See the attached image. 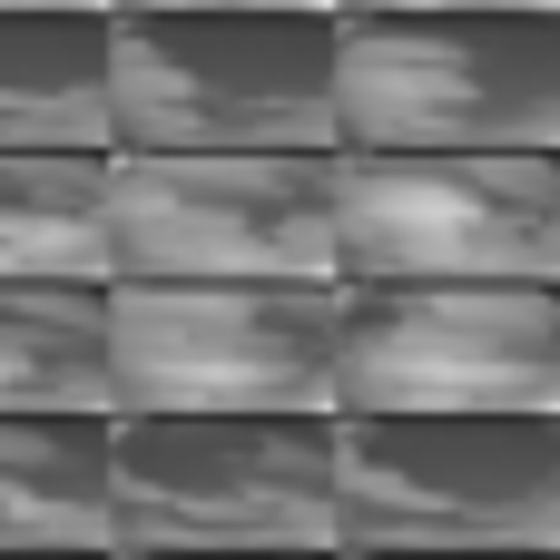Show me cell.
Here are the masks:
<instances>
[{
  "instance_id": "obj_10",
  "label": "cell",
  "mask_w": 560,
  "mask_h": 560,
  "mask_svg": "<svg viewBox=\"0 0 560 560\" xmlns=\"http://www.w3.org/2000/svg\"><path fill=\"white\" fill-rule=\"evenodd\" d=\"M0 551H108V413H0Z\"/></svg>"
},
{
  "instance_id": "obj_13",
  "label": "cell",
  "mask_w": 560,
  "mask_h": 560,
  "mask_svg": "<svg viewBox=\"0 0 560 560\" xmlns=\"http://www.w3.org/2000/svg\"><path fill=\"white\" fill-rule=\"evenodd\" d=\"M335 20H453V10H551V0H325Z\"/></svg>"
},
{
  "instance_id": "obj_11",
  "label": "cell",
  "mask_w": 560,
  "mask_h": 560,
  "mask_svg": "<svg viewBox=\"0 0 560 560\" xmlns=\"http://www.w3.org/2000/svg\"><path fill=\"white\" fill-rule=\"evenodd\" d=\"M0 285H108V158H0Z\"/></svg>"
},
{
  "instance_id": "obj_14",
  "label": "cell",
  "mask_w": 560,
  "mask_h": 560,
  "mask_svg": "<svg viewBox=\"0 0 560 560\" xmlns=\"http://www.w3.org/2000/svg\"><path fill=\"white\" fill-rule=\"evenodd\" d=\"M108 10H325V0H108Z\"/></svg>"
},
{
  "instance_id": "obj_17",
  "label": "cell",
  "mask_w": 560,
  "mask_h": 560,
  "mask_svg": "<svg viewBox=\"0 0 560 560\" xmlns=\"http://www.w3.org/2000/svg\"><path fill=\"white\" fill-rule=\"evenodd\" d=\"M0 10H108V0H0Z\"/></svg>"
},
{
  "instance_id": "obj_12",
  "label": "cell",
  "mask_w": 560,
  "mask_h": 560,
  "mask_svg": "<svg viewBox=\"0 0 560 560\" xmlns=\"http://www.w3.org/2000/svg\"><path fill=\"white\" fill-rule=\"evenodd\" d=\"M0 413H108V285H0Z\"/></svg>"
},
{
  "instance_id": "obj_7",
  "label": "cell",
  "mask_w": 560,
  "mask_h": 560,
  "mask_svg": "<svg viewBox=\"0 0 560 560\" xmlns=\"http://www.w3.org/2000/svg\"><path fill=\"white\" fill-rule=\"evenodd\" d=\"M335 413H560V285H335Z\"/></svg>"
},
{
  "instance_id": "obj_8",
  "label": "cell",
  "mask_w": 560,
  "mask_h": 560,
  "mask_svg": "<svg viewBox=\"0 0 560 560\" xmlns=\"http://www.w3.org/2000/svg\"><path fill=\"white\" fill-rule=\"evenodd\" d=\"M325 158H108V285H335Z\"/></svg>"
},
{
  "instance_id": "obj_15",
  "label": "cell",
  "mask_w": 560,
  "mask_h": 560,
  "mask_svg": "<svg viewBox=\"0 0 560 560\" xmlns=\"http://www.w3.org/2000/svg\"><path fill=\"white\" fill-rule=\"evenodd\" d=\"M108 560H335V551H108Z\"/></svg>"
},
{
  "instance_id": "obj_18",
  "label": "cell",
  "mask_w": 560,
  "mask_h": 560,
  "mask_svg": "<svg viewBox=\"0 0 560 560\" xmlns=\"http://www.w3.org/2000/svg\"><path fill=\"white\" fill-rule=\"evenodd\" d=\"M0 560H108V551H0Z\"/></svg>"
},
{
  "instance_id": "obj_4",
  "label": "cell",
  "mask_w": 560,
  "mask_h": 560,
  "mask_svg": "<svg viewBox=\"0 0 560 560\" xmlns=\"http://www.w3.org/2000/svg\"><path fill=\"white\" fill-rule=\"evenodd\" d=\"M335 551H560V413H335Z\"/></svg>"
},
{
  "instance_id": "obj_5",
  "label": "cell",
  "mask_w": 560,
  "mask_h": 560,
  "mask_svg": "<svg viewBox=\"0 0 560 560\" xmlns=\"http://www.w3.org/2000/svg\"><path fill=\"white\" fill-rule=\"evenodd\" d=\"M335 285H560L551 158H325Z\"/></svg>"
},
{
  "instance_id": "obj_6",
  "label": "cell",
  "mask_w": 560,
  "mask_h": 560,
  "mask_svg": "<svg viewBox=\"0 0 560 560\" xmlns=\"http://www.w3.org/2000/svg\"><path fill=\"white\" fill-rule=\"evenodd\" d=\"M118 413H335V285H108Z\"/></svg>"
},
{
  "instance_id": "obj_2",
  "label": "cell",
  "mask_w": 560,
  "mask_h": 560,
  "mask_svg": "<svg viewBox=\"0 0 560 560\" xmlns=\"http://www.w3.org/2000/svg\"><path fill=\"white\" fill-rule=\"evenodd\" d=\"M335 148H374V158H551L560 148L551 10L335 20Z\"/></svg>"
},
{
  "instance_id": "obj_16",
  "label": "cell",
  "mask_w": 560,
  "mask_h": 560,
  "mask_svg": "<svg viewBox=\"0 0 560 560\" xmlns=\"http://www.w3.org/2000/svg\"><path fill=\"white\" fill-rule=\"evenodd\" d=\"M335 560H560V551H335Z\"/></svg>"
},
{
  "instance_id": "obj_9",
  "label": "cell",
  "mask_w": 560,
  "mask_h": 560,
  "mask_svg": "<svg viewBox=\"0 0 560 560\" xmlns=\"http://www.w3.org/2000/svg\"><path fill=\"white\" fill-rule=\"evenodd\" d=\"M0 158H108V10H0Z\"/></svg>"
},
{
  "instance_id": "obj_1",
  "label": "cell",
  "mask_w": 560,
  "mask_h": 560,
  "mask_svg": "<svg viewBox=\"0 0 560 560\" xmlns=\"http://www.w3.org/2000/svg\"><path fill=\"white\" fill-rule=\"evenodd\" d=\"M335 10H108V158H325Z\"/></svg>"
},
{
  "instance_id": "obj_3",
  "label": "cell",
  "mask_w": 560,
  "mask_h": 560,
  "mask_svg": "<svg viewBox=\"0 0 560 560\" xmlns=\"http://www.w3.org/2000/svg\"><path fill=\"white\" fill-rule=\"evenodd\" d=\"M108 551H335V413H118Z\"/></svg>"
}]
</instances>
